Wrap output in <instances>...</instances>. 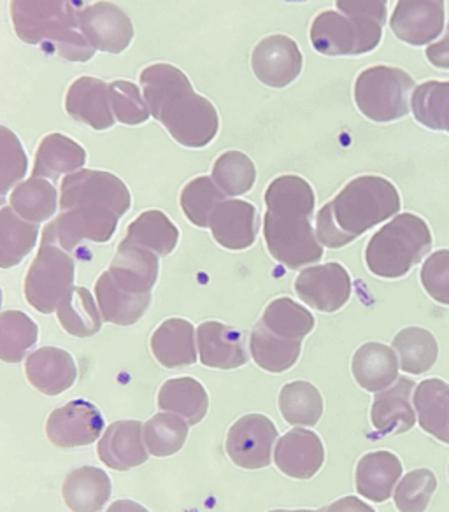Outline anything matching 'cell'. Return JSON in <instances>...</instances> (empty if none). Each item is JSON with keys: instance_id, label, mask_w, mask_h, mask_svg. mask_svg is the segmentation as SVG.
Returning <instances> with one entry per match:
<instances>
[{"instance_id": "6da1fadb", "label": "cell", "mask_w": 449, "mask_h": 512, "mask_svg": "<svg viewBox=\"0 0 449 512\" xmlns=\"http://www.w3.org/2000/svg\"><path fill=\"white\" fill-rule=\"evenodd\" d=\"M314 204L313 188L299 176H279L265 192V244L272 258L292 271L316 264L323 256L311 225Z\"/></svg>"}, {"instance_id": "7a4b0ae2", "label": "cell", "mask_w": 449, "mask_h": 512, "mask_svg": "<svg viewBox=\"0 0 449 512\" xmlns=\"http://www.w3.org/2000/svg\"><path fill=\"white\" fill-rule=\"evenodd\" d=\"M150 114L185 148H204L213 141L220 118L213 104L193 90L185 72L171 64H153L141 72Z\"/></svg>"}, {"instance_id": "3957f363", "label": "cell", "mask_w": 449, "mask_h": 512, "mask_svg": "<svg viewBox=\"0 0 449 512\" xmlns=\"http://www.w3.org/2000/svg\"><path fill=\"white\" fill-rule=\"evenodd\" d=\"M399 211L400 195L393 183L379 176H360L321 207L316 235L325 248H344Z\"/></svg>"}, {"instance_id": "277c9868", "label": "cell", "mask_w": 449, "mask_h": 512, "mask_svg": "<svg viewBox=\"0 0 449 512\" xmlns=\"http://www.w3.org/2000/svg\"><path fill=\"white\" fill-rule=\"evenodd\" d=\"M158 279V256L150 249L120 246L115 260L95 283L102 320L130 327L143 318Z\"/></svg>"}, {"instance_id": "5b68a950", "label": "cell", "mask_w": 449, "mask_h": 512, "mask_svg": "<svg viewBox=\"0 0 449 512\" xmlns=\"http://www.w3.org/2000/svg\"><path fill=\"white\" fill-rule=\"evenodd\" d=\"M76 0H11L16 36L69 62H88L92 46L81 34Z\"/></svg>"}, {"instance_id": "8992f818", "label": "cell", "mask_w": 449, "mask_h": 512, "mask_svg": "<svg viewBox=\"0 0 449 512\" xmlns=\"http://www.w3.org/2000/svg\"><path fill=\"white\" fill-rule=\"evenodd\" d=\"M432 249L427 221L413 213L399 214L372 235L365 249L369 271L383 279L406 276Z\"/></svg>"}, {"instance_id": "52a82bcc", "label": "cell", "mask_w": 449, "mask_h": 512, "mask_svg": "<svg viewBox=\"0 0 449 512\" xmlns=\"http://www.w3.org/2000/svg\"><path fill=\"white\" fill-rule=\"evenodd\" d=\"M413 90V78L406 71L390 65H374L358 74L355 102L365 118L386 123L409 113Z\"/></svg>"}, {"instance_id": "ba28073f", "label": "cell", "mask_w": 449, "mask_h": 512, "mask_svg": "<svg viewBox=\"0 0 449 512\" xmlns=\"http://www.w3.org/2000/svg\"><path fill=\"white\" fill-rule=\"evenodd\" d=\"M76 264L72 256L51 242H41L25 278V299L41 314L57 309L74 283Z\"/></svg>"}, {"instance_id": "9c48e42d", "label": "cell", "mask_w": 449, "mask_h": 512, "mask_svg": "<svg viewBox=\"0 0 449 512\" xmlns=\"http://www.w3.org/2000/svg\"><path fill=\"white\" fill-rule=\"evenodd\" d=\"M314 50L327 57H355L378 48L383 37L379 23L358 22L335 11H323L311 25Z\"/></svg>"}, {"instance_id": "30bf717a", "label": "cell", "mask_w": 449, "mask_h": 512, "mask_svg": "<svg viewBox=\"0 0 449 512\" xmlns=\"http://www.w3.org/2000/svg\"><path fill=\"white\" fill-rule=\"evenodd\" d=\"M118 221L120 216L107 207H71L46 225L43 241L57 244L65 251H72L83 242L104 244L115 235Z\"/></svg>"}, {"instance_id": "8fae6325", "label": "cell", "mask_w": 449, "mask_h": 512, "mask_svg": "<svg viewBox=\"0 0 449 512\" xmlns=\"http://www.w3.org/2000/svg\"><path fill=\"white\" fill-rule=\"evenodd\" d=\"M130 192L122 179L106 171L72 172L62 183L60 209L76 206H102L120 218L130 209Z\"/></svg>"}, {"instance_id": "7c38bea8", "label": "cell", "mask_w": 449, "mask_h": 512, "mask_svg": "<svg viewBox=\"0 0 449 512\" xmlns=\"http://www.w3.org/2000/svg\"><path fill=\"white\" fill-rule=\"evenodd\" d=\"M278 441V428L264 414H246L230 427L227 455L237 467L258 470L269 467L272 448Z\"/></svg>"}, {"instance_id": "4fadbf2b", "label": "cell", "mask_w": 449, "mask_h": 512, "mask_svg": "<svg viewBox=\"0 0 449 512\" xmlns=\"http://www.w3.org/2000/svg\"><path fill=\"white\" fill-rule=\"evenodd\" d=\"M79 30L93 50L118 55L129 48L134 27L129 16L111 2H95L79 9Z\"/></svg>"}, {"instance_id": "5bb4252c", "label": "cell", "mask_w": 449, "mask_h": 512, "mask_svg": "<svg viewBox=\"0 0 449 512\" xmlns=\"http://www.w3.org/2000/svg\"><path fill=\"white\" fill-rule=\"evenodd\" d=\"M299 299L321 313L343 309L351 297V278L341 264L316 265L300 272L295 281Z\"/></svg>"}, {"instance_id": "9a60e30c", "label": "cell", "mask_w": 449, "mask_h": 512, "mask_svg": "<svg viewBox=\"0 0 449 512\" xmlns=\"http://www.w3.org/2000/svg\"><path fill=\"white\" fill-rule=\"evenodd\" d=\"M104 418L88 400H72L58 407L46 421V435L57 448H81L99 439Z\"/></svg>"}, {"instance_id": "2e32d148", "label": "cell", "mask_w": 449, "mask_h": 512, "mask_svg": "<svg viewBox=\"0 0 449 512\" xmlns=\"http://www.w3.org/2000/svg\"><path fill=\"white\" fill-rule=\"evenodd\" d=\"M251 69L258 81L271 88H285L302 72V53L292 37L269 36L251 53Z\"/></svg>"}, {"instance_id": "e0dca14e", "label": "cell", "mask_w": 449, "mask_h": 512, "mask_svg": "<svg viewBox=\"0 0 449 512\" xmlns=\"http://www.w3.org/2000/svg\"><path fill=\"white\" fill-rule=\"evenodd\" d=\"M444 0H399L390 18V29L402 43L427 46L444 29Z\"/></svg>"}, {"instance_id": "ac0fdd59", "label": "cell", "mask_w": 449, "mask_h": 512, "mask_svg": "<svg viewBox=\"0 0 449 512\" xmlns=\"http://www.w3.org/2000/svg\"><path fill=\"white\" fill-rule=\"evenodd\" d=\"M274 462L279 472L299 481H307L320 472L325 463V446L313 430L293 428L278 439Z\"/></svg>"}, {"instance_id": "d6986e66", "label": "cell", "mask_w": 449, "mask_h": 512, "mask_svg": "<svg viewBox=\"0 0 449 512\" xmlns=\"http://www.w3.org/2000/svg\"><path fill=\"white\" fill-rule=\"evenodd\" d=\"M200 362L211 369L232 370L250 362L246 334L220 321H206L197 328Z\"/></svg>"}, {"instance_id": "ffe728a7", "label": "cell", "mask_w": 449, "mask_h": 512, "mask_svg": "<svg viewBox=\"0 0 449 512\" xmlns=\"http://www.w3.org/2000/svg\"><path fill=\"white\" fill-rule=\"evenodd\" d=\"M209 228L214 241L230 251H243L257 241L258 220L257 207L246 200H223L214 209Z\"/></svg>"}, {"instance_id": "44dd1931", "label": "cell", "mask_w": 449, "mask_h": 512, "mask_svg": "<svg viewBox=\"0 0 449 512\" xmlns=\"http://www.w3.org/2000/svg\"><path fill=\"white\" fill-rule=\"evenodd\" d=\"M144 425L137 420L115 421L106 428L99 441L100 462L113 470L136 469L148 460V448L144 444Z\"/></svg>"}, {"instance_id": "7402d4cb", "label": "cell", "mask_w": 449, "mask_h": 512, "mask_svg": "<svg viewBox=\"0 0 449 512\" xmlns=\"http://www.w3.org/2000/svg\"><path fill=\"white\" fill-rule=\"evenodd\" d=\"M413 392V379L399 377L390 388L376 393L371 409L376 432L381 435L406 434L416 425Z\"/></svg>"}, {"instance_id": "603a6c76", "label": "cell", "mask_w": 449, "mask_h": 512, "mask_svg": "<svg viewBox=\"0 0 449 512\" xmlns=\"http://www.w3.org/2000/svg\"><path fill=\"white\" fill-rule=\"evenodd\" d=\"M25 374L37 392L55 397L72 388L78 377V369L71 353L46 346L29 355L25 362Z\"/></svg>"}, {"instance_id": "cb8c5ba5", "label": "cell", "mask_w": 449, "mask_h": 512, "mask_svg": "<svg viewBox=\"0 0 449 512\" xmlns=\"http://www.w3.org/2000/svg\"><path fill=\"white\" fill-rule=\"evenodd\" d=\"M65 111L93 130H107L116 121L109 100V85L97 78H79L69 86Z\"/></svg>"}, {"instance_id": "d4e9b609", "label": "cell", "mask_w": 449, "mask_h": 512, "mask_svg": "<svg viewBox=\"0 0 449 512\" xmlns=\"http://www.w3.org/2000/svg\"><path fill=\"white\" fill-rule=\"evenodd\" d=\"M399 358L393 348L381 342H365L355 351L351 372L365 392L379 393L399 379Z\"/></svg>"}, {"instance_id": "484cf974", "label": "cell", "mask_w": 449, "mask_h": 512, "mask_svg": "<svg viewBox=\"0 0 449 512\" xmlns=\"http://www.w3.org/2000/svg\"><path fill=\"white\" fill-rule=\"evenodd\" d=\"M402 462L390 451H372L362 456L357 463L355 486L358 495L383 504L392 497L395 486L402 477Z\"/></svg>"}, {"instance_id": "4316f807", "label": "cell", "mask_w": 449, "mask_h": 512, "mask_svg": "<svg viewBox=\"0 0 449 512\" xmlns=\"http://www.w3.org/2000/svg\"><path fill=\"white\" fill-rule=\"evenodd\" d=\"M195 328L183 318H169L151 335V351L165 369H181L197 362Z\"/></svg>"}, {"instance_id": "83f0119b", "label": "cell", "mask_w": 449, "mask_h": 512, "mask_svg": "<svg viewBox=\"0 0 449 512\" xmlns=\"http://www.w3.org/2000/svg\"><path fill=\"white\" fill-rule=\"evenodd\" d=\"M62 495L72 512H99L111 498V479L97 467H79L65 477Z\"/></svg>"}, {"instance_id": "f1b7e54d", "label": "cell", "mask_w": 449, "mask_h": 512, "mask_svg": "<svg viewBox=\"0 0 449 512\" xmlns=\"http://www.w3.org/2000/svg\"><path fill=\"white\" fill-rule=\"evenodd\" d=\"M179 230L162 211L151 209L139 214L127 227V235L120 246L150 249L157 256H169L176 249Z\"/></svg>"}, {"instance_id": "f546056e", "label": "cell", "mask_w": 449, "mask_h": 512, "mask_svg": "<svg viewBox=\"0 0 449 512\" xmlns=\"http://www.w3.org/2000/svg\"><path fill=\"white\" fill-rule=\"evenodd\" d=\"M420 427L437 441L449 444V384L432 377L418 384L413 395Z\"/></svg>"}, {"instance_id": "4dcf8cb0", "label": "cell", "mask_w": 449, "mask_h": 512, "mask_svg": "<svg viewBox=\"0 0 449 512\" xmlns=\"http://www.w3.org/2000/svg\"><path fill=\"white\" fill-rule=\"evenodd\" d=\"M158 409L178 414L193 427L206 418L209 397L206 388L193 377L169 379L158 392Z\"/></svg>"}, {"instance_id": "1f68e13d", "label": "cell", "mask_w": 449, "mask_h": 512, "mask_svg": "<svg viewBox=\"0 0 449 512\" xmlns=\"http://www.w3.org/2000/svg\"><path fill=\"white\" fill-rule=\"evenodd\" d=\"M37 235L36 223L20 218L0 195V269L22 264L23 258L36 248Z\"/></svg>"}, {"instance_id": "d6a6232c", "label": "cell", "mask_w": 449, "mask_h": 512, "mask_svg": "<svg viewBox=\"0 0 449 512\" xmlns=\"http://www.w3.org/2000/svg\"><path fill=\"white\" fill-rule=\"evenodd\" d=\"M85 162L86 151L76 141L62 134H50L37 148L34 176L57 181L62 174L81 171Z\"/></svg>"}, {"instance_id": "836d02e7", "label": "cell", "mask_w": 449, "mask_h": 512, "mask_svg": "<svg viewBox=\"0 0 449 512\" xmlns=\"http://www.w3.org/2000/svg\"><path fill=\"white\" fill-rule=\"evenodd\" d=\"M60 325L72 337H92L102 328V314L92 293L83 286H72L57 307Z\"/></svg>"}, {"instance_id": "e575fe53", "label": "cell", "mask_w": 449, "mask_h": 512, "mask_svg": "<svg viewBox=\"0 0 449 512\" xmlns=\"http://www.w3.org/2000/svg\"><path fill=\"white\" fill-rule=\"evenodd\" d=\"M393 351L399 358L400 369L407 374L421 376L437 362L439 344L425 328L407 327L395 335Z\"/></svg>"}, {"instance_id": "d590c367", "label": "cell", "mask_w": 449, "mask_h": 512, "mask_svg": "<svg viewBox=\"0 0 449 512\" xmlns=\"http://www.w3.org/2000/svg\"><path fill=\"white\" fill-rule=\"evenodd\" d=\"M300 349L302 342L281 339L278 335L271 334L260 321L251 332V356L260 369L272 374H281L292 369L299 360Z\"/></svg>"}, {"instance_id": "8d00e7d4", "label": "cell", "mask_w": 449, "mask_h": 512, "mask_svg": "<svg viewBox=\"0 0 449 512\" xmlns=\"http://www.w3.org/2000/svg\"><path fill=\"white\" fill-rule=\"evenodd\" d=\"M11 207L29 223H43L57 213V188L48 179L32 178L22 181L11 193Z\"/></svg>"}, {"instance_id": "74e56055", "label": "cell", "mask_w": 449, "mask_h": 512, "mask_svg": "<svg viewBox=\"0 0 449 512\" xmlns=\"http://www.w3.org/2000/svg\"><path fill=\"white\" fill-rule=\"evenodd\" d=\"M279 411L288 425L314 427L323 416V397L314 384L293 381L279 392Z\"/></svg>"}, {"instance_id": "f35d334b", "label": "cell", "mask_w": 449, "mask_h": 512, "mask_svg": "<svg viewBox=\"0 0 449 512\" xmlns=\"http://www.w3.org/2000/svg\"><path fill=\"white\" fill-rule=\"evenodd\" d=\"M260 323L281 339L302 342L306 335L313 332L314 316L295 300L281 297L265 307Z\"/></svg>"}, {"instance_id": "ab89813d", "label": "cell", "mask_w": 449, "mask_h": 512, "mask_svg": "<svg viewBox=\"0 0 449 512\" xmlns=\"http://www.w3.org/2000/svg\"><path fill=\"white\" fill-rule=\"evenodd\" d=\"M39 327L22 311L0 313V360L20 363L36 346Z\"/></svg>"}, {"instance_id": "60d3db41", "label": "cell", "mask_w": 449, "mask_h": 512, "mask_svg": "<svg viewBox=\"0 0 449 512\" xmlns=\"http://www.w3.org/2000/svg\"><path fill=\"white\" fill-rule=\"evenodd\" d=\"M411 109L423 127L449 134V81H425L416 86Z\"/></svg>"}, {"instance_id": "b9f144b4", "label": "cell", "mask_w": 449, "mask_h": 512, "mask_svg": "<svg viewBox=\"0 0 449 512\" xmlns=\"http://www.w3.org/2000/svg\"><path fill=\"white\" fill-rule=\"evenodd\" d=\"M190 425L181 416L172 413H158L144 423V444L148 453L157 458L176 455L185 446Z\"/></svg>"}, {"instance_id": "7bdbcfd3", "label": "cell", "mask_w": 449, "mask_h": 512, "mask_svg": "<svg viewBox=\"0 0 449 512\" xmlns=\"http://www.w3.org/2000/svg\"><path fill=\"white\" fill-rule=\"evenodd\" d=\"M213 181L229 197L250 192L257 181V169L241 151H225L213 165Z\"/></svg>"}, {"instance_id": "ee69618b", "label": "cell", "mask_w": 449, "mask_h": 512, "mask_svg": "<svg viewBox=\"0 0 449 512\" xmlns=\"http://www.w3.org/2000/svg\"><path fill=\"white\" fill-rule=\"evenodd\" d=\"M225 200V193L216 186L213 178L200 176L183 188L179 202L185 213L186 220L192 221L195 227L207 228L214 209Z\"/></svg>"}, {"instance_id": "f6af8a7d", "label": "cell", "mask_w": 449, "mask_h": 512, "mask_svg": "<svg viewBox=\"0 0 449 512\" xmlns=\"http://www.w3.org/2000/svg\"><path fill=\"white\" fill-rule=\"evenodd\" d=\"M437 490V477L430 469L411 470L402 477L395 490L393 500L399 512H425Z\"/></svg>"}, {"instance_id": "bcb514c9", "label": "cell", "mask_w": 449, "mask_h": 512, "mask_svg": "<svg viewBox=\"0 0 449 512\" xmlns=\"http://www.w3.org/2000/svg\"><path fill=\"white\" fill-rule=\"evenodd\" d=\"M27 167L29 160L22 141L13 130L0 125V195H6L22 183Z\"/></svg>"}, {"instance_id": "7dc6e473", "label": "cell", "mask_w": 449, "mask_h": 512, "mask_svg": "<svg viewBox=\"0 0 449 512\" xmlns=\"http://www.w3.org/2000/svg\"><path fill=\"white\" fill-rule=\"evenodd\" d=\"M109 100L116 120L123 125H141L151 116L139 88L130 81H113L109 85Z\"/></svg>"}, {"instance_id": "c3c4849f", "label": "cell", "mask_w": 449, "mask_h": 512, "mask_svg": "<svg viewBox=\"0 0 449 512\" xmlns=\"http://www.w3.org/2000/svg\"><path fill=\"white\" fill-rule=\"evenodd\" d=\"M421 285L435 302L449 306V249L428 256L421 269Z\"/></svg>"}, {"instance_id": "681fc988", "label": "cell", "mask_w": 449, "mask_h": 512, "mask_svg": "<svg viewBox=\"0 0 449 512\" xmlns=\"http://www.w3.org/2000/svg\"><path fill=\"white\" fill-rule=\"evenodd\" d=\"M388 0H337V8L348 18L358 22L385 25L388 18Z\"/></svg>"}, {"instance_id": "f907efd6", "label": "cell", "mask_w": 449, "mask_h": 512, "mask_svg": "<svg viewBox=\"0 0 449 512\" xmlns=\"http://www.w3.org/2000/svg\"><path fill=\"white\" fill-rule=\"evenodd\" d=\"M427 58L428 62L437 67V69L449 71V30L446 32V36L442 37L441 41L428 46Z\"/></svg>"}, {"instance_id": "816d5d0a", "label": "cell", "mask_w": 449, "mask_h": 512, "mask_svg": "<svg viewBox=\"0 0 449 512\" xmlns=\"http://www.w3.org/2000/svg\"><path fill=\"white\" fill-rule=\"evenodd\" d=\"M323 512H376L371 505L365 504L358 497H344L335 500L334 504L323 507Z\"/></svg>"}, {"instance_id": "f5cc1de1", "label": "cell", "mask_w": 449, "mask_h": 512, "mask_svg": "<svg viewBox=\"0 0 449 512\" xmlns=\"http://www.w3.org/2000/svg\"><path fill=\"white\" fill-rule=\"evenodd\" d=\"M106 512H150L146 507L137 504L134 500H116L115 504L109 505Z\"/></svg>"}, {"instance_id": "db71d44e", "label": "cell", "mask_w": 449, "mask_h": 512, "mask_svg": "<svg viewBox=\"0 0 449 512\" xmlns=\"http://www.w3.org/2000/svg\"><path fill=\"white\" fill-rule=\"evenodd\" d=\"M271 512H323V509H318V511H309V509H295V511H288V509H278V511Z\"/></svg>"}, {"instance_id": "11a10c76", "label": "cell", "mask_w": 449, "mask_h": 512, "mask_svg": "<svg viewBox=\"0 0 449 512\" xmlns=\"http://www.w3.org/2000/svg\"><path fill=\"white\" fill-rule=\"evenodd\" d=\"M285 2H306V0H285Z\"/></svg>"}, {"instance_id": "9f6ffc18", "label": "cell", "mask_w": 449, "mask_h": 512, "mask_svg": "<svg viewBox=\"0 0 449 512\" xmlns=\"http://www.w3.org/2000/svg\"><path fill=\"white\" fill-rule=\"evenodd\" d=\"M0 307H2V290H0Z\"/></svg>"}, {"instance_id": "6f0895ef", "label": "cell", "mask_w": 449, "mask_h": 512, "mask_svg": "<svg viewBox=\"0 0 449 512\" xmlns=\"http://www.w3.org/2000/svg\"><path fill=\"white\" fill-rule=\"evenodd\" d=\"M448 476H449V467H448Z\"/></svg>"}]
</instances>
